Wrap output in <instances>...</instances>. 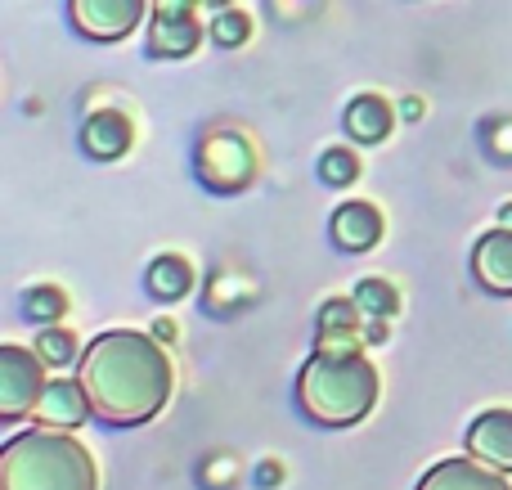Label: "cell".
Wrapping results in <instances>:
<instances>
[{
    "label": "cell",
    "mask_w": 512,
    "mask_h": 490,
    "mask_svg": "<svg viewBox=\"0 0 512 490\" xmlns=\"http://www.w3.org/2000/svg\"><path fill=\"white\" fill-rule=\"evenodd\" d=\"M68 14L86 41L117 45L144 23L149 0H68Z\"/></svg>",
    "instance_id": "cell-5"
},
{
    "label": "cell",
    "mask_w": 512,
    "mask_h": 490,
    "mask_svg": "<svg viewBox=\"0 0 512 490\" xmlns=\"http://www.w3.org/2000/svg\"><path fill=\"white\" fill-rule=\"evenodd\" d=\"M472 275L486 293L512 297V230H490L472 248Z\"/></svg>",
    "instance_id": "cell-10"
},
{
    "label": "cell",
    "mask_w": 512,
    "mask_h": 490,
    "mask_svg": "<svg viewBox=\"0 0 512 490\" xmlns=\"http://www.w3.org/2000/svg\"><path fill=\"white\" fill-rule=\"evenodd\" d=\"M36 351H41V360H45V365H54V369L72 365V360H81L77 333L59 329V324H45V329L36 333Z\"/></svg>",
    "instance_id": "cell-17"
},
{
    "label": "cell",
    "mask_w": 512,
    "mask_h": 490,
    "mask_svg": "<svg viewBox=\"0 0 512 490\" xmlns=\"http://www.w3.org/2000/svg\"><path fill=\"white\" fill-rule=\"evenodd\" d=\"M153 338H158V342H176V320H167V315H162V320L153 324Z\"/></svg>",
    "instance_id": "cell-22"
},
{
    "label": "cell",
    "mask_w": 512,
    "mask_h": 490,
    "mask_svg": "<svg viewBox=\"0 0 512 490\" xmlns=\"http://www.w3.org/2000/svg\"><path fill=\"white\" fill-rule=\"evenodd\" d=\"M360 315L364 306L355 297H328L315 320V333H319L315 351H360V342H369L360 329Z\"/></svg>",
    "instance_id": "cell-8"
},
{
    "label": "cell",
    "mask_w": 512,
    "mask_h": 490,
    "mask_svg": "<svg viewBox=\"0 0 512 490\" xmlns=\"http://www.w3.org/2000/svg\"><path fill=\"white\" fill-rule=\"evenodd\" d=\"M328 234H333V243L342 252H369L382 239V212L373 203H364V198H351V203H342L333 212Z\"/></svg>",
    "instance_id": "cell-11"
},
{
    "label": "cell",
    "mask_w": 512,
    "mask_h": 490,
    "mask_svg": "<svg viewBox=\"0 0 512 490\" xmlns=\"http://www.w3.org/2000/svg\"><path fill=\"white\" fill-rule=\"evenodd\" d=\"M32 414H36V423H41V428L72 432V428H81V423L95 414V405H90L86 383H81V378H50Z\"/></svg>",
    "instance_id": "cell-6"
},
{
    "label": "cell",
    "mask_w": 512,
    "mask_h": 490,
    "mask_svg": "<svg viewBox=\"0 0 512 490\" xmlns=\"http://www.w3.org/2000/svg\"><path fill=\"white\" fill-rule=\"evenodd\" d=\"M81 149L99 162L122 158V153L131 149V122H126L122 113H113V108H108V113H95L86 126H81Z\"/></svg>",
    "instance_id": "cell-14"
},
{
    "label": "cell",
    "mask_w": 512,
    "mask_h": 490,
    "mask_svg": "<svg viewBox=\"0 0 512 490\" xmlns=\"http://www.w3.org/2000/svg\"><path fill=\"white\" fill-rule=\"evenodd\" d=\"M252 36V18L243 14V9H221V14L212 18V41L216 45H243Z\"/></svg>",
    "instance_id": "cell-19"
},
{
    "label": "cell",
    "mask_w": 512,
    "mask_h": 490,
    "mask_svg": "<svg viewBox=\"0 0 512 490\" xmlns=\"http://www.w3.org/2000/svg\"><path fill=\"white\" fill-rule=\"evenodd\" d=\"M504 477L508 473L481 464L477 455H463V459H441V464H432L423 473V482H418V490H512Z\"/></svg>",
    "instance_id": "cell-7"
},
{
    "label": "cell",
    "mask_w": 512,
    "mask_h": 490,
    "mask_svg": "<svg viewBox=\"0 0 512 490\" xmlns=\"http://www.w3.org/2000/svg\"><path fill=\"white\" fill-rule=\"evenodd\" d=\"M45 360L41 351L0 347V419H23L36 410L45 392Z\"/></svg>",
    "instance_id": "cell-4"
},
{
    "label": "cell",
    "mask_w": 512,
    "mask_h": 490,
    "mask_svg": "<svg viewBox=\"0 0 512 490\" xmlns=\"http://www.w3.org/2000/svg\"><path fill=\"white\" fill-rule=\"evenodd\" d=\"M387 333H391V324H387V320H373L369 329H364V338H369L373 347H378V342H387Z\"/></svg>",
    "instance_id": "cell-23"
},
{
    "label": "cell",
    "mask_w": 512,
    "mask_h": 490,
    "mask_svg": "<svg viewBox=\"0 0 512 490\" xmlns=\"http://www.w3.org/2000/svg\"><path fill=\"white\" fill-rule=\"evenodd\" d=\"M198 0H153V14H194Z\"/></svg>",
    "instance_id": "cell-21"
},
{
    "label": "cell",
    "mask_w": 512,
    "mask_h": 490,
    "mask_svg": "<svg viewBox=\"0 0 512 490\" xmlns=\"http://www.w3.org/2000/svg\"><path fill=\"white\" fill-rule=\"evenodd\" d=\"M212 5H225V0H212Z\"/></svg>",
    "instance_id": "cell-27"
},
{
    "label": "cell",
    "mask_w": 512,
    "mask_h": 490,
    "mask_svg": "<svg viewBox=\"0 0 512 490\" xmlns=\"http://www.w3.org/2000/svg\"><path fill=\"white\" fill-rule=\"evenodd\" d=\"M346 135L360 144H382L391 135V126H396V113H391V104L382 95H360L346 104V117H342Z\"/></svg>",
    "instance_id": "cell-13"
},
{
    "label": "cell",
    "mask_w": 512,
    "mask_h": 490,
    "mask_svg": "<svg viewBox=\"0 0 512 490\" xmlns=\"http://www.w3.org/2000/svg\"><path fill=\"white\" fill-rule=\"evenodd\" d=\"M499 221H504V225H512V203H504V207H499Z\"/></svg>",
    "instance_id": "cell-26"
},
{
    "label": "cell",
    "mask_w": 512,
    "mask_h": 490,
    "mask_svg": "<svg viewBox=\"0 0 512 490\" xmlns=\"http://www.w3.org/2000/svg\"><path fill=\"white\" fill-rule=\"evenodd\" d=\"M0 490H99V468L72 432L32 428L0 455Z\"/></svg>",
    "instance_id": "cell-3"
},
{
    "label": "cell",
    "mask_w": 512,
    "mask_h": 490,
    "mask_svg": "<svg viewBox=\"0 0 512 490\" xmlns=\"http://www.w3.org/2000/svg\"><path fill=\"white\" fill-rule=\"evenodd\" d=\"M297 405L319 428H351L378 405V369L360 351H315L297 374Z\"/></svg>",
    "instance_id": "cell-2"
},
{
    "label": "cell",
    "mask_w": 512,
    "mask_h": 490,
    "mask_svg": "<svg viewBox=\"0 0 512 490\" xmlns=\"http://www.w3.org/2000/svg\"><path fill=\"white\" fill-rule=\"evenodd\" d=\"M144 288L153 297H162V302H176V297H185L194 288V266L185 257H176V252H162L149 266V275H144Z\"/></svg>",
    "instance_id": "cell-15"
},
{
    "label": "cell",
    "mask_w": 512,
    "mask_h": 490,
    "mask_svg": "<svg viewBox=\"0 0 512 490\" xmlns=\"http://www.w3.org/2000/svg\"><path fill=\"white\" fill-rule=\"evenodd\" d=\"M405 117L418 122V117H423V99H405Z\"/></svg>",
    "instance_id": "cell-25"
},
{
    "label": "cell",
    "mask_w": 512,
    "mask_h": 490,
    "mask_svg": "<svg viewBox=\"0 0 512 490\" xmlns=\"http://www.w3.org/2000/svg\"><path fill=\"white\" fill-rule=\"evenodd\" d=\"M355 302H360L364 315H373V320H391V315L400 311V293L387 279H360V284H355Z\"/></svg>",
    "instance_id": "cell-16"
},
{
    "label": "cell",
    "mask_w": 512,
    "mask_h": 490,
    "mask_svg": "<svg viewBox=\"0 0 512 490\" xmlns=\"http://www.w3.org/2000/svg\"><path fill=\"white\" fill-rule=\"evenodd\" d=\"M319 176H324L328 185H351V180L360 176V158H355L351 149H328L324 162H319Z\"/></svg>",
    "instance_id": "cell-20"
},
{
    "label": "cell",
    "mask_w": 512,
    "mask_h": 490,
    "mask_svg": "<svg viewBox=\"0 0 512 490\" xmlns=\"http://www.w3.org/2000/svg\"><path fill=\"white\" fill-rule=\"evenodd\" d=\"M468 455H477L499 473H512V410H486L472 419Z\"/></svg>",
    "instance_id": "cell-9"
},
{
    "label": "cell",
    "mask_w": 512,
    "mask_h": 490,
    "mask_svg": "<svg viewBox=\"0 0 512 490\" xmlns=\"http://www.w3.org/2000/svg\"><path fill=\"white\" fill-rule=\"evenodd\" d=\"M77 378L86 383V396L95 405V419L108 428H135L167 410L176 369L153 333L108 329L81 351Z\"/></svg>",
    "instance_id": "cell-1"
},
{
    "label": "cell",
    "mask_w": 512,
    "mask_h": 490,
    "mask_svg": "<svg viewBox=\"0 0 512 490\" xmlns=\"http://www.w3.org/2000/svg\"><path fill=\"white\" fill-rule=\"evenodd\" d=\"M23 302H27V315H32L36 324H54V320H63V311H68V293H63V288H54V284L27 288Z\"/></svg>",
    "instance_id": "cell-18"
},
{
    "label": "cell",
    "mask_w": 512,
    "mask_h": 490,
    "mask_svg": "<svg viewBox=\"0 0 512 490\" xmlns=\"http://www.w3.org/2000/svg\"><path fill=\"white\" fill-rule=\"evenodd\" d=\"M256 477H261V486H279L283 468L279 464H261V468H256Z\"/></svg>",
    "instance_id": "cell-24"
},
{
    "label": "cell",
    "mask_w": 512,
    "mask_h": 490,
    "mask_svg": "<svg viewBox=\"0 0 512 490\" xmlns=\"http://www.w3.org/2000/svg\"><path fill=\"white\" fill-rule=\"evenodd\" d=\"M203 41V23L194 14H153L149 18V54L158 59H189Z\"/></svg>",
    "instance_id": "cell-12"
}]
</instances>
